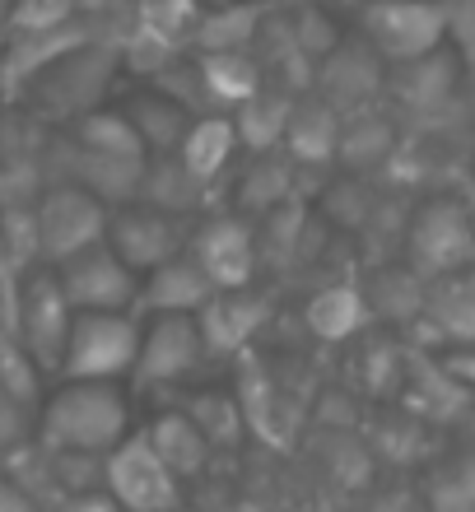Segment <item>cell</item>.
Listing matches in <instances>:
<instances>
[{"label": "cell", "mask_w": 475, "mask_h": 512, "mask_svg": "<svg viewBox=\"0 0 475 512\" xmlns=\"http://www.w3.org/2000/svg\"><path fill=\"white\" fill-rule=\"evenodd\" d=\"M131 429L122 382L66 378V387L38 405V443L75 452H112Z\"/></svg>", "instance_id": "obj_1"}, {"label": "cell", "mask_w": 475, "mask_h": 512, "mask_svg": "<svg viewBox=\"0 0 475 512\" xmlns=\"http://www.w3.org/2000/svg\"><path fill=\"white\" fill-rule=\"evenodd\" d=\"M145 322L136 308L126 312H75L61 354V378H94V382H126L140 354Z\"/></svg>", "instance_id": "obj_2"}, {"label": "cell", "mask_w": 475, "mask_h": 512, "mask_svg": "<svg viewBox=\"0 0 475 512\" xmlns=\"http://www.w3.org/2000/svg\"><path fill=\"white\" fill-rule=\"evenodd\" d=\"M359 28H364V42L387 66H406V61L443 52L448 0H364Z\"/></svg>", "instance_id": "obj_3"}, {"label": "cell", "mask_w": 475, "mask_h": 512, "mask_svg": "<svg viewBox=\"0 0 475 512\" xmlns=\"http://www.w3.org/2000/svg\"><path fill=\"white\" fill-rule=\"evenodd\" d=\"M70 322H75V303H70L66 289H61L56 266L28 270L24 280H19V294H14V336L38 359L42 373H56V368H61Z\"/></svg>", "instance_id": "obj_4"}, {"label": "cell", "mask_w": 475, "mask_h": 512, "mask_svg": "<svg viewBox=\"0 0 475 512\" xmlns=\"http://www.w3.org/2000/svg\"><path fill=\"white\" fill-rule=\"evenodd\" d=\"M112 66H117V42L84 38L80 47L56 56L42 75H33V94H42V108L52 117L75 122L80 112L98 108V98H103V89L112 80Z\"/></svg>", "instance_id": "obj_5"}, {"label": "cell", "mask_w": 475, "mask_h": 512, "mask_svg": "<svg viewBox=\"0 0 475 512\" xmlns=\"http://www.w3.org/2000/svg\"><path fill=\"white\" fill-rule=\"evenodd\" d=\"M103 489L112 494L117 508L131 512H168L182 503V480L163 466V457L150 447L145 433L140 438L126 433L122 443L103 457Z\"/></svg>", "instance_id": "obj_6"}, {"label": "cell", "mask_w": 475, "mask_h": 512, "mask_svg": "<svg viewBox=\"0 0 475 512\" xmlns=\"http://www.w3.org/2000/svg\"><path fill=\"white\" fill-rule=\"evenodd\" d=\"M205 359H210V350H205L196 312H154L140 331V354L131 378L140 387H173V382H187Z\"/></svg>", "instance_id": "obj_7"}, {"label": "cell", "mask_w": 475, "mask_h": 512, "mask_svg": "<svg viewBox=\"0 0 475 512\" xmlns=\"http://www.w3.org/2000/svg\"><path fill=\"white\" fill-rule=\"evenodd\" d=\"M56 275H61V289L75 303V312H126L140 298V275L112 252L108 238L56 261Z\"/></svg>", "instance_id": "obj_8"}, {"label": "cell", "mask_w": 475, "mask_h": 512, "mask_svg": "<svg viewBox=\"0 0 475 512\" xmlns=\"http://www.w3.org/2000/svg\"><path fill=\"white\" fill-rule=\"evenodd\" d=\"M33 215H38V252L47 266L56 261H66L75 256L80 247L89 243H103L108 238V201H98L89 187H52L33 205Z\"/></svg>", "instance_id": "obj_9"}, {"label": "cell", "mask_w": 475, "mask_h": 512, "mask_svg": "<svg viewBox=\"0 0 475 512\" xmlns=\"http://www.w3.org/2000/svg\"><path fill=\"white\" fill-rule=\"evenodd\" d=\"M187 238H191L187 219L168 215V210H159V205H150V201L112 205V215H108V243H112V252L122 256L136 275L163 266L168 256L187 252Z\"/></svg>", "instance_id": "obj_10"}, {"label": "cell", "mask_w": 475, "mask_h": 512, "mask_svg": "<svg viewBox=\"0 0 475 512\" xmlns=\"http://www.w3.org/2000/svg\"><path fill=\"white\" fill-rule=\"evenodd\" d=\"M406 252H410L415 275H424V280L466 270V261H471V252H475V224H471V215H466V205L429 201L420 215L410 219Z\"/></svg>", "instance_id": "obj_11"}, {"label": "cell", "mask_w": 475, "mask_h": 512, "mask_svg": "<svg viewBox=\"0 0 475 512\" xmlns=\"http://www.w3.org/2000/svg\"><path fill=\"white\" fill-rule=\"evenodd\" d=\"M187 252L201 261V270L215 280V289H238L252 284L261 256H257V233L243 215H210L201 219L187 238Z\"/></svg>", "instance_id": "obj_12"}, {"label": "cell", "mask_w": 475, "mask_h": 512, "mask_svg": "<svg viewBox=\"0 0 475 512\" xmlns=\"http://www.w3.org/2000/svg\"><path fill=\"white\" fill-rule=\"evenodd\" d=\"M378 89H382V56L373 52L364 38H350V42L340 38L336 52H326L322 61H317L313 94H322L340 117L350 108L364 112Z\"/></svg>", "instance_id": "obj_13"}, {"label": "cell", "mask_w": 475, "mask_h": 512, "mask_svg": "<svg viewBox=\"0 0 475 512\" xmlns=\"http://www.w3.org/2000/svg\"><path fill=\"white\" fill-rule=\"evenodd\" d=\"M266 317H271V308H266V298H261L252 284L215 289V294L205 298V308L196 312L210 354H243L247 345L257 340L261 326H266Z\"/></svg>", "instance_id": "obj_14"}, {"label": "cell", "mask_w": 475, "mask_h": 512, "mask_svg": "<svg viewBox=\"0 0 475 512\" xmlns=\"http://www.w3.org/2000/svg\"><path fill=\"white\" fill-rule=\"evenodd\" d=\"M210 294H215V280L201 270V261L191 252H177L140 275L136 312H150V317L154 312H201Z\"/></svg>", "instance_id": "obj_15"}, {"label": "cell", "mask_w": 475, "mask_h": 512, "mask_svg": "<svg viewBox=\"0 0 475 512\" xmlns=\"http://www.w3.org/2000/svg\"><path fill=\"white\" fill-rule=\"evenodd\" d=\"M271 0H224L205 5L191 33V52H252Z\"/></svg>", "instance_id": "obj_16"}, {"label": "cell", "mask_w": 475, "mask_h": 512, "mask_svg": "<svg viewBox=\"0 0 475 512\" xmlns=\"http://www.w3.org/2000/svg\"><path fill=\"white\" fill-rule=\"evenodd\" d=\"M340 117L322 94H308L294 98V112H289V126H285V154L294 163H326L336 159V145H340Z\"/></svg>", "instance_id": "obj_17"}, {"label": "cell", "mask_w": 475, "mask_h": 512, "mask_svg": "<svg viewBox=\"0 0 475 512\" xmlns=\"http://www.w3.org/2000/svg\"><path fill=\"white\" fill-rule=\"evenodd\" d=\"M238 149L243 145H238V126H233L229 112H201V117H191L187 135H182V145H177L173 154L187 163L201 182H215L233 163Z\"/></svg>", "instance_id": "obj_18"}, {"label": "cell", "mask_w": 475, "mask_h": 512, "mask_svg": "<svg viewBox=\"0 0 475 512\" xmlns=\"http://www.w3.org/2000/svg\"><path fill=\"white\" fill-rule=\"evenodd\" d=\"M373 317V303H368L364 289H354V284H326L308 298V308H303V322L313 331L317 340L326 345H340V340L359 336Z\"/></svg>", "instance_id": "obj_19"}, {"label": "cell", "mask_w": 475, "mask_h": 512, "mask_svg": "<svg viewBox=\"0 0 475 512\" xmlns=\"http://www.w3.org/2000/svg\"><path fill=\"white\" fill-rule=\"evenodd\" d=\"M205 191H210V182H201L177 154H150V159H145V173H140L136 201H150V205H159V210H168V215L187 219L201 210Z\"/></svg>", "instance_id": "obj_20"}, {"label": "cell", "mask_w": 475, "mask_h": 512, "mask_svg": "<svg viewBox=\"0 0 475 512\" xmlns=\"http://www.w3.org/2000/svg\"><path fill=\"white\" fill-rule=\"evenodd\" d=\"M145 438H150V447L163 457V466L177 475V480H191V475H201L205 466H210V438H205L201 429H196V419L187 415V410H163V415H154V424L145 429Z\"/></svg>", "instance_id": "obj_21"}, {"label": "cell", "mask_w": 475, "mask_h": 512, "mask_svg": "<svg viewBox=\"0 0 475 512\" xmlns=\"http://www.w3.org/2000/svg\"><path fill=\"white\" fill-rule=\"evenodd\" d=\"M294 98L299 94H285V89H275V84H261L252 98H243L238 108H229L233 126H238V145L252 149V154H266V149L285 145V126H289V112H294Z\"/></svg>", "instance_id": "obj_22"}, {"label": "cell", "mask_w": 475, "mask_h": 512, "mask_svg": "<svg viewBox=\"0 0 475 512\" xmlns=\"http://www.w3.org/2000/svg\"><path fill=\"white\" fill-rule=\"evenodd\" d=\"M238 401H243L247 429L261 433L266 443H285L289 429L299 424V405L289 401L285 391L275 387V378L261 364L243 368V387H238Z\"/></svg>", "instance_id": "obj_23"}, {"label": "cell", "mask_w": 475, "mask_h": 512, "mask_svg": "<svg viewBox=\"0 0 475 512\" xmlns=\"http://www.w3.org/2000/svg\"><path fill=\"white\" fill-rule=\"evenodd\" d=\"M70 145L89 149V154H112V159H150V149L140 140V131L131 126V117L112 108H89L75 117V131H70Z\"/></svg>", "instance_id": "obj_24"}, {"label": "cell", "mask_w": 475, "mask_h": 512, "mask_svg": "<svg viewBox=\"0 0 475 512\" xmlns=\"http://www.w3.org/2000/svg\"><path fill=\"white\" fill-rule=\"evenodd\" d=\"M126 117H131V126L140 131V140H145L150 154H173L191 126V112L182 108V103H173L168 94H159L154 84L126 103Z\"/></svg>", "instance_id": "obj_25"}, {"label": "cell", "mask_w": 475, "mask_h": 512, "mask_svg": "<svg viewBox=\"0 0 475 512\" xmlns=\"http://www.w3.org/2000/svg\"><path fill=\"white\" fill-rule=\"evenodd\" d=\"M196 66H201V80L219 112L238 108L243 98H252L266 84L252 52H196Z\"/></svg>", "instance_id": "obj_26"}, {"label": "cell", "mask_w": 475, "mask_h": 512, "mask_svg": "<svg viewBox=\"0 0 475 512\" xmlns=\"http://www.w3.org/2000/svg\"><path fill=\"white\" fill-rule=\"evenodd\" d=\"M294 159H275V149L257 154L247 163V173L238 177V210L243 215H271L285 201H294Z\"/></svg>", "instance_id": "obj_27"}, {"label": "cell", "mask_w": 475, "mask_h": 512, "mask_svg": "<svg viewBox=\"0 0 475 512\" xmlns=\"http://www.w3.org/2000/svg\"><path fill=\"white\" fill-rule=\"evenodd\" d=\"M424 312L448 340H475V284L462 280V270L438 275L434 289L424 294Z\"/></svg>", "instance_id": "obj_28"}, {"label": "cell", "mask_w": 475, "mask_h": 512, "mask_svg": "<svg viewBox=\"0 0 475 512\" xmlns=\"http://www.w3.org/2000/svg\"><path fill=\"white\" fill-rule=\"evenodd\" d=\"M187 415L210 438V447H233L247 433V415L238 391H196L187 401Z\"/></svg>", "instance_id": "obj_29"}, {"label": "cell", "mask_w": 475, "mask_h": 512, "mask_svg": "<svg viewBox=\"0 0 475 512\" xmlns=\"http://www.w3.org/2000/svg\"><path fill=\"white\" fill-rule=\"evenodd\" d=\"M182 52H187L182 42L163 38V33L136 24V19H131V28H126L122 38H117V61H122L131 75H140V80H154V75H159L168 61H177Z\"/></svg>", "instance_id": "obj_30"}, {"label": "cell", "mask_w": 475, "mask_h": 512, "mask_svg": "<svg viewBox=\"0 0 475 512\" xmlns=\"http://www.w3.org/2000/svg\"><path fill=\"white\" fill-rule=\"evenodd\" d=\"M201 0H136V24L154 28L163 38L191 47V33H196V19H201Z\"/></svg>", "instance_id": "obj_31"}, {"label": "cell", "mask_w": 475, "mask_h": 512, "mask_svg": "<svg viewBox=\"0 0 475 512\" xmlns=\"http://www.w3.org/2000/svg\"><path fill=\"white\" fill-rule=\"evenodd\" d=\"M289 28H294L299 47L313 56V61H322L326 52H336V47H340V24H336V14L322 10L317 0H308V5H299V10H289Z\"/></svg>", "instance_id": "obj_32"}, {"label": "cell", "mask_w": 475, "mask_h": 512, "mask_svg": "<svg viewBox=\"0 0 475 512\" xmlns=\"http://www.w3.org/2000/svg\"><path fill=\"white\" fill-rule=\"evenodd\" d=\"M75 0H10V19L5 24L14 33H52V28L75 24Z\"/></svg>", "instance_id": "obj_33"}, {"label": "cell", "mask_w": 475, "mask_h": 512, "mask_svg": "<svg viewBox=\"0 0 475 512\" xmlns=\"http://www.w3.org/2000/svg\"><path fill=\"white\" fill-rule=\"evenodd\" d=\"M75 14H80V24L89 28V38H94L98 24H117L126 33L131 19H136V0H75Z\"/></svg>", "instance_id": "obj_34"}, {"label": "cell", "mask_w": 475, "mask_h": 512, "mask_svg": "<svg viewBox=\"0 0 475 512\" xmlns=\"http://www.w3.org/2000/svg\"><path fill=\"white\" fill-rule=\"evenodd\" d=\"M28 419H33V410H28L24 401H14V396H5L0 391V452H10V447H19V438H24Z\"/></svg>", "instance_id": "obj_35"}, {"label": "cell", "mask_w": 475, "mask_h": 512, "mask_svg": "<svg viewBox=\"0 0 475 512\" xmlns=\"http://www.w3.org/2000/svg\"><path fill=\"white\" fill-rule=\"evenodd\" d=\"M448 38H457L462 52L475 56V0H448Z\"/></svg>", "instance_id": "obj_36"}, {"label": "cell", "mask_w": 475, "mask_h": 512, "mask_svg": "<svg viewBox=\"0 0 475 512\" xmlns=\"http://www.w3.org/2000/svg\"><path fill=\"white\" fill-rule=\"evenodd\" d=\"M452 485H457V503H471L475 508V452L452 471Z\"/></svg>", "instance_id": "obj_37"}, {"label": "cell", "mask_w": 475, "mask_h": 512, "mask_svg": "<svg viewBox=\"0 0 475 512\" xmlns=\"http://www.w3.org/2000/svg\"><path fill=\"white\" fill-rule=\"evenodd\" d=\"M5 270H10V256H5V243H0V275H5Z\"/></svg>", "instance_id": "obj_38"}, {"label": "cell", "mask_w": 475, "mask_h": 512, "mask_svg": "<svg viewBox=\"0 0 475 512\" xmlns=\"http://www.w3.org/2000/svg\"><path fill=\"white\" fill-rule=\"evenodd\" d=\"M201 5H224V0H201Z\"/></svg>", "instance_id": "obj_39"}]
</instances>
